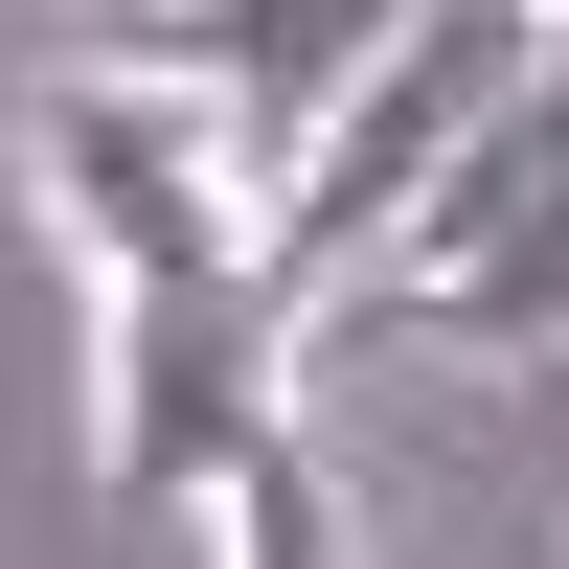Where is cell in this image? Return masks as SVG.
<instances>
[{"label": "cell", "mask_w": 569, "mask_h": 569, "mask_svg": "<svg viewBox=\"0 0 569 569\" xmlns=\"http://www.w3.org/2000/svg\"><path fill=\"white\" fill-rule=\"evenodd\" d=\"M23 206L69 228L91 297H160V273H273V182L160 46H69L23 91Z\"/></svg>", "instance_id": "obj_1"}, {"label": "cell", "mask_w": 569, "mask_h": 569, "mask_svg": "<svg viewBox=\"0 0 569 569\" xmlns=\"http://www.w3.org/2000/svg\"><path fill=\"white\" fill-rule=\"evenodd\" d=\"M91 46H160V69L251 137V182H297V137L410 46V0H91Z\"/></svg>", "instance_id": "obj_4"}, {"label": "cell", "mask_w": 569, "mask_h": 569, "mask_svg": "<svg viewBox=\"0 0 569 569\" xmlns=\"http://www.w3.org/2000/svg\"><path fill=\"white\" fill-rule=\"evenodd\" d=\"M388 319H433V342H501V365H569V91H547V182L479 228V251L433 273V297H388Z\"/></svg>", "instance_id": "obj_5"}, {"label": "cell", "mask_w": 569, "mask_h": 569, "mask_svg": "<svg viewBox=\"0 0 569 569\" xmlns=\"http://www.w3.org/2000/svg\"><path fill=\"white\" fill-rule=\"evenodd\" d=\"M297 342H319V319L273 297V273L91 297V479H114V525H206V501L297 433Z\"/></svg>", "instance_id": "obj_3"}, {"label": "cell", "mask_w": 569, "mask_h": 569, "mask_svg": "<svg viewBox=\"0 0 569 569\" xmlns=\"http://www.w3.org/2000/svg\"><path fill=\"white\" fill-rule=\"evenodd\" d=\"M206 525H228V569H365V525H342V479H319V456H297V433H273V456H251V479H228V501H206Z\"/></svg>", "instance_id": "obj_6"}, {"label": "cell", "mask_w": 569, "mask_h": 569, "mask_svg": "<svg viewBox=\"0 0 569 569\" xmlns=\"http://www.w3.org/2000/svg\"><path fill=\"white\" fill-rule=\"evenodd\" d=\"M547 91V0H410V46L342 91V114L297 137V182H273V297L297 319H342L365 273H388V228L433 206L456 160H479L501 114Z\"/></svg>", "instance_id": "obj_2"}, {"label": "cell", "mask_w": 569, "mask_h": 569, "mask_svg": "<svg viewBox=\"0 0 569 569\" xmlns=\"http://www.w3.org/2000/svg\"><path fill=\"white\" fill-rule=\"evenodd\" d=\"M547 91H569V0H547Z\"/></svg>", "instance_id": "obj_7"}]
</instances>
